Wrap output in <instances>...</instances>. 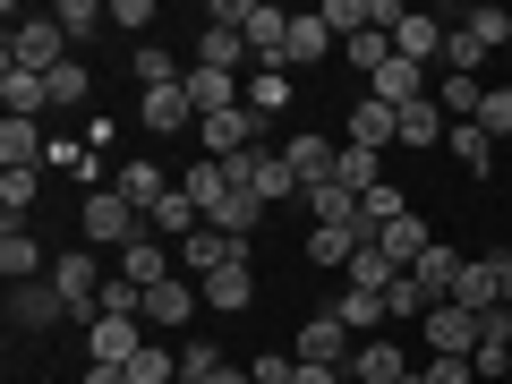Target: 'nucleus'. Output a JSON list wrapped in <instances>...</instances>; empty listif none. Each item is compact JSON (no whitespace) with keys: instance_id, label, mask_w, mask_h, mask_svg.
Segmentation results:
<instances>
[{"instance_id":"nucleus-1","label":"nucleus","mask_w":512,"mask_h":384,"mask_svg":"<svg viewBox=\"0 0 512 384\" xmlns=\"http://www.w3.org/2000/svg\"><path fill=\"white\" fill-rule=\"evenodd\" d=\"M9 69H26V77H52V69H69V35H60V18L52 9H9Z\"/></svg>"},{"instance_id":"nucleus-2","label":"nucleus","mask_w":512,"mask_h":384,"mask_svg":"<svg viewBox=\"0 0 512 384\" xmlns=\"http://www.w3.org/2000/svg\"><path fill=\"white\" fill-rule=\"evenodd\" d=\"M146 350V316H94L86 325V367H128Z\"/></svg>"},{"instance_id":"nucleus-3","label":"nucleus","mask_w":512,"mask_h":384,"mask_svg":"<svg viewBox=\"0 0 512 384\" xmlns=\"http://www.w3.org/2000/svg\"><path fill=\"white\" fill-rule=\"evenodd\" d=\"M103 282H111V274H94V256H86V248L52 256V291L69 299V316H86V325L103 316V308H94V299H103Z\"/></svg>"},{"instance_id":"nucleus-4","label":"nucleus","mask_w":512,"mask_h":384,"mask_svg":"<svg viewBox=\"0 0 512 384\" xmlns=\"http://www.w3.org/2000/svg\"><path fill=\"white\" fill-rule=\"evenodd\" d=\"M350 350H359V333L342 325V316H308V325H299V342H291V359H308V367H350Z\"/></svg>"},{"instance_id":"nucleus-5","label":"nucleus","mask_w":512,"mask_h":384,"mask_svg":"<svg viewBox=\"0 0 512 384\" xmlns=\"http://www.w3.org/2000/svg\"><path fill=\"white\" fill-rule=\"evenodd\" d=\"M256 111L248 103H231V111H214V120H197V137H205V163H231V154H248L256 146Z\"/></svg>"},{"instance_id":"nucleus-6","label":"nucleus","mask_w":512,"mask_h":384,"mask_svg":"<svg viewBox=\"0 0 512 384\" xmlns=\"http://www.w3.org/2000/svg\"><path fill=\"white\" fill-rule=\"evenodd\" d=\"M350 146H367V154H384V146H402V111L393 103H376V94H350Z\"/></svg>"},{"instance_id":"nucleus-7","label":"nucleus","mask_w":512,"mask_h":384,"mask_svg":"<svg viewBox=\"0 0 512 384\" xmlns=\"http://www.w3.org/2000/svg\"><path fill=\"white\" fill-rule=\"evenodd\" d=\"M60 316H69V299L52 291V274L43 282H9V325L18 333H43V325H60Z\"/></svg>"},{"instance_id":"nucleus-8","label":"nucleus","mask_w":512,"mask_h":384,"mask_svg":"<svg viewBox=\"0 0 512 384\" xmlns=\"http://www.w3.org/2000/svg\"><path fill=\"white\" fill-rule=\"evenodd\" d=\"M478 325H487V316H470V308L444 299V308H427V350H436V359H470V350H478Z\"/></svg>"},{"instance_id":"nucleus-9","label":"nucleus","mask_w":512,"mask_h":384,"mask_svg":"<svg viewBox=\"0 0 512 384\" xmlns=\"http://www.w3.org/2000/svg\"><path fill=\"white\" fill-rule=\"evenodd\" d=\"M180 94L197 103V120H214V111H231V103H248V86H231V69H205V60H188V77H180Z\"/></svg>"},{"instance_id":"nucleus-10","label":"nucleus","mask_w":512,"mask_h":384,"mask_svg":"<svg viewBox=\"0 0 512 384\" xmlns=\"http://www.w3.org/2000/svg\"><path fill=\"white\" fill-rule=\"evenodd\" d=\"M367 94H376V103H393V111H410V103H427V69H419V60H402V52H393V60H384L376 77H367Z\"/></svg>"},{"instance_id":"nucleus-11","label":"nucleus","mask_w":512,"mask_h":384,"mask_svg":"<svg viewBox=\"0 0 512 384\" xmlns=\"http://www.w3.org/2000/svg\"><path fill=\"white\" fill-rule=\"evenodd\" d=\"M342 376H359V384H402V376H410V359H402V342H384V333H376V342L350 350Z\"/></svg>"},{"instance_id":"nucleus-12","label":"nucleus","mask_w":512,"mask_h":384,"mask_svg":"<svg viewBox=\"0 0 512 384\" xmlns=\"http://www.w3.org/2000/svg\"><path fill=\"white\" fill-rule=\"evenodd\" d=\"M282 163L299 171V188H325V180H333V163H342V154H333L325 137H316V128H299L291 146H282Z\"/></svg>"},{"instance_id":"nucleus-13","label":"nucleus","mask_w":512,"mask_h":384,"mask_svg":"<svg viewBox=\"0 0 512 384\" xmlns=\"http://www.w3.org/2000/svg\"><path fill=\"white\" fill-rule=\"evenodd\" d=\"M111 188H120V197L137 205V214H154V205H163L180 180H163V163H120V171H111Z\"/></svg>"},{"instance_id":"nucleus-14","label":"nucleus","mask_w":512,"mask_h":384,"mask_svg":"<svg viewBox=\"0 0 512 384\" xmlns=\"http://www.w3.org/2000/svg\"><path fill=\"white\" fill-rule=\"evenodd\" d=\"M453 308H470V316H495V308H504V291H495V256H470V265H461Z\"/></svg>"},{"instance_id":"nucleus-15","label":"nucleus","mask_w":512,"mask_h":384,"mask_svg":"<svg viewBox=\"0 0 512 384\" xmlns=\"http://www.w3.org/2000/svg\"><path fill=\"white\" fill-rule=\"evenodd\" d=\"M137 120H146L154 137H180V128L197 120V103H188L180 86H146V103H137Z\"/></svg>"},{"instance_id":"nucleus-16","label":"nucleus","mask_w":512,"mask_h":384,"mask_svg":"<svg viewBox=\"0 0 512 384\" xmlns=\"http://www.w3.org/2000/svg\"><path fill=\"white\" fill-rule=\"evenodd\" d=\"M333 43H342V35H333V26L308 9V18H291V43H282V69H316V60H325Z\"/></svg>"},{"instance_id":"nucleus-17","label":"nucleus","mask_w":512,"mask_h":384,"mask_svg":"<svg viewBox=\"0 0 512 384\" xmlns=\"http://www.w3.org/2000/svg\"><path fill=\"white\" fill-rule=\"evenodd\" d=\"M0 274H9V282H43V274H52L26 222H9V231H0Z\"/></svg>"},{"instance_id":"nucleus-18","label":"nucleus","mask_w":512,"mask_h":384,"mask_svg":"<svg viewBox=\"0 0 512 384\" xmlns=\"http://www.w3.org/2000/svg\"><path fill=\"white\" fill-rule=\"evenodd\" d=\"M461 265H470V256H461V248H444V239H436V248H427L419 265H410V274H419V291H427V299L444 308V299H453V282H461Z\"/></svg>"},{"instance_id":"nucleus-19","label":"nucleus","mask_w":512,"mask_h":384,"mask_svg":"<svg viewBox=\"0 0 512 384\" xmlns=\"http://www.w3.org/2000/svg\"><path fill=\"white\" fill-rule=\"evenodd\" d=\"M444 35H453V26H436L427 9H410V18H402V35H393V52L427 69V60H444Z\"/></svg>"},{"instance_id":"nucleus-20","label":"nucleus","mask_w":512,"mask_h":384,"mask_svg":"<svg viewBox=\"0 0 512 384\" xmlns=\"http://www.w3.org/2000/svg\"><path fill=\"white\" fill-rule=\"evenodd\" d=\"M342 274H350V291H376V299H384L393 282H402V265H393V256H384L376 239H359V256H350Z\"/></svg>"},{"instance_id":"nucleus-21","label":"nucleus","mask_w":512,"mask_h":384,"mask_svg":"<svg viewBox=\"0 0 512 384\" xmlns=\"http://www.w3.org/2000/svg\"><path fill=\"white\" fill-rule=\"evenodd\" d=\"M376 248H384V256H393V265H402V274H410V265H419L427 248H436V231H427L419 214H402V222H393V231H376Z\"/></svg>"},{"instance_id":"nucleus-22","label":"nucleus","mask_w":512,"mask_h":384,"mask_svg":"<svg viewBox=\"0 0 512 384\" xmlns=\"http://www.w3.org/2000/svg\"><path fill=\"white\" fill-rule=\"evenodd\" d=\"M359 222H316L308 231V265H350V256H359Z\"/></svg>"},{"instance_id":"nucleus-23","label":"nucleus","mask_w":512,"mask_h":384,"mask_svg":"<svg viewBox=\"0 0 512 384\" xmlns=\"http://www.w3.org/2000/svg\"><path fill=\"white\" fill-rule=\"evenodd\" d=\"M444 128H453V120H444V103H436V94H427V103H410V111H402V154L444 146Z\"/></svg>"},{"instance_id":"nucleus-24","label":"nucleus","mask_w":512,"mask_h":384,"mask_svg":"<svg viewBox=\"0 0 512 384\" xmlns=\"http://www.w3.org/2000/svg\"><path fill=\"white\" fill-rule=\"evenodd\" d=\"M180 197L197 205V214H222V197H231V171H222V163H188V171H180Z\"/></svg>"},{"instance_id":"nucleus-25","label":"nucleus","mask_w":512,"mask_h":384,"mask_svg":"<svg viewBox=\"0 0 512 384\" xmlns=\"http://www.w3.org/2000/svg\"><path fill=\"white\" fill-rule=\"evenodd\" d=\"M0 103H9V120H35V111H52V86L26 69H0Z\"/></svg>"},{"instance_id":"nucleus-26","label":"nucleus","mask_w":512,"mask_h":384,"mask_svg":"<svg viewBox=\"0 0 512 384\" xmlns=\"http://www.w3.org/2000/svg\"><path fill=\"white\" fill-rule=\"evenodd\" d=\"M487 52H495V43H487V35H478V26H470V18H461V26H453V35H444V77H478V60H487Z\"/></svg>"},{"instance_id":"nucleus-27","label":"nucleus","mask_w":512,"mask_h":384,"mask_svg":"<svg viewBox=\"0 0 512 384\" xmlns=\"http://www.w3.org/2000/svg\"><path fill=\"white\" fill-rule=\"evenodd\" d=\"M52 18H60V35H69V52H77V43H94L111 26V9H103V0H60Z\"/></svg>"},{"instance_id":"nucleus-28","label":"nucleus","mask_w":512,"mask_h":384,"mask_svg":"<svg viewBox=\"0 0 512 384\" xmlns=\"http://www.w3.org/2000/svg\"><path fill=\"white\" fill-rule=\"evenodd\" d=\"M256 222H265V197H248V188H231V197H222V214H205V231H231V239H248Z\"/></svg>"},{"instance_id":"nucleus-29","label":"nucleus","mask_w":512,"mask_h":384,"mask_svg":"<svg viewBox=\"0 0 512 384\" xmlns=\"http://www.w3.org/2000/svg\"><path fill=\"white\" fill-rule=\"evenodd\" d=\"M188 316H197V291L188 282H154L146 291V325H188Z\"/></svg>"},{"instance_id":"nucleus-30","label":"nucleus","mask_w":512,"mask_h":384,"mask_svg":"<svg viewBox=\"0 0 512 384\" xmlns=\"http://www.w3.org/2000/svg\"><path fill=\"white\" fill-rule=\"evenodd\" d=\"M205 299H214L222 316H239V308H248V299H256V265H222V274L205 282Z\"/></svg>"},{"instance_id":"nucleus-31","label":"nucleus","mask_w":512,"mask_h":384,"mask_svg":"<svg viewBox=\"0 0 512 384\" xmlns=\"http://www.w3.org/2000/svg\"><path fill=\"white\" fill-rule=\"evenodd\" d=\"M333 180H342L350 197H367V188H384V154H367V146H342V163H333Z\"/></svg>"},{"instance_id":"nucleus-32","label":"nucleus","mask_w":512,"mask_h":384,"mask_svg":"<svg viewBox=\"0 0 512 384\" xmlns=\"http://www.w3.org/2000/svg\"><path fill=\"white\" fill-rule=\"evenodd\" d=\"M444 146H453V163H470V171L495 163V137H487L478 120H453V128H444Z\"/></svg>"},{"instance_id":"nucleus-33","label":"nucleus","mask_w":512,"mask_h":384,"mask_svg":"<svg viewBox=\"0 0 512 384\" xmlns=\"http://www.w3.org/2000/svg\"><path fill=\"white\" fill-rule=\"evenodd\" d=\"M197 60H205V69H239V60H256V52H248V35H231V26H205Z\"/></svg>"},{"instance_id":"nucleus-34","label":"nucleus","mask_w":512,"mask_h":384,"mask_svg":"<svg viewBox=\"0 0 512 384\" xmlns=\"http://www.w3.org/2000/svg\"><path fill=\"white\" fill-rule=\"evenodd\" d=\"M146 231H171V239H197V231H205V214H197V205L180 197V188H171V197H163V205H154V214H146Z\"/></svg>"},{"instance_id":"nucleus-35","label":"nucleus","mask_w":512,"mask_h":384,"mask_svg":"<svg viewBox=\"0 0 512 384\" xmlns=\"http://www.w3.org/2000/svg\"><path fill=\"white\" fill-rule=\"evenodd\" d=\"M333 316H342V325L359 333V342H376V325H384V299H376V291H342V299H333Z\"/></svg>"},{"instance_id":"nucleus-36","label":"nucleus","mask_w":512,"mask_h":384,"mask_svg":"<svg viewBox=\"0 0 512 384\" xmlns=\"http://www.w3.org/2000/svg\"><path fill=\"white\" fill-rule=\"evenodd\" d=\"M128 384H180V359H171L163 342H146L137 359H128Z\"/></svg>"},{"instance_id":"nucleus-37","label":"nucleus","mask_w":512,"mask_h":384,"mask_svg":"<svg viewBox=\"0 0 512 384\" xmlns=\"http://www.w3.org/2000/svg\"><path fill=\"white\" fill-rule=\"evenodd\" d=\"M308 214L316 222H359V197H350L342 180H325V188H308Z\"/></svg>"},{"instance_id":"nucleus-38","label":"nucleus","mask_w":512,"mask_h":384,"mask_svg":"<svg viewBox=\"0 0 512 384\" xmlns=\"http://www.w3.org/2000/svg\"><path fill=\"white\" fill-rule=\"evenodd\" d=\"M120 274H128V282H146V291H154V282H171V265H163V248H154V239H137V248L120 256Z\"/></svg>"},{"instance_id":"nucleus-39","label":"nucleus","mask_w":512,"mask_h":384,"mask_svg":"<svg viewBox=\"0 0 512 384\" xmlns=\"http://www.w3.org/2000/svg\"><path fill=\"white\" fill-rule=\"evenodd\" d=\"M282 103H291V77H282V69H256V86H248V111H256V120H274Z\"/></svg>"},{"instance_id":"nucleus-40","label":"nucleus","mask_w":512,"mask_h":384,"mask_svg":"<svg viewBox=\"0 0 512 384\" xmlns=\"http://www.w3.org/2000/svg\"><path fill=\"white\" fill-rule=\"evenodd\" d=\"M137 77H146V86H180L188 69H180V60L163 52V35H154V43H137Z\"/></svg>"},{"instance_id":"nucleus-41","label":"nucleus","mask_w":512,"mask_h":384,"mask_svg":"<svg viewBox=\"0 0 512 384\" xmlns=\"http://www.w3.org/2000/svg\"><path fill=\"white\" fill-rule=\"evenodd\" d=\"M103 316H146V282H128V274H111L103 282V299H94Z\"/></svg>"},{"instance_id":"nucleus-42","label":"nucleus","mask_w":512,"mask_h":384,"mask_svg":"<svg viewBox=\"0 0 512 384\" xmlns=\"http://www.w3.org/2000/svg\"><path fill=\"white\" fill-rule=\"evenodd\" d=\"M427 308H436V299L419 291V274H402L393 291H384V316H419V325H427Z\"/></svg>"},{"instance_id":"nucleus-43","label":"nucleus","mask_w":512,"mask_h":384,"mask_svg":"<svg viewBox=\"0 0 512 384\" xmlns=\"http://www.w3.org/2000/svg\"><path fill=\"white\" fill-rule=\"evenodd\" d=\"M316 18H325L333 35L350 43V35H367V0H325V9H316Z\"/></svg>"},{"instance_id":"nucleus-44","label":"nucleus","mask_w":512,"mask_h":384,"mask_svg":"<svg viewBox=\"0 0 512 384\" xmlns=\"http://www.w3.org/2000/svg\"><path fill=\"white\" fill-rule=\"evenodd\" d=\"M35 171H0V205H9V222H26V205H35Z\"/></svg>"},{"instance_id":"nucleus-45","label":"nucleus","mask_w":512,"mask_h":384,"mask_svg":"<svg viewBox=\"0 0 512 384\" xmlns=\"http://www.w3.org/2000/svg\"><path fill=\"white\" fill-rule=\"evenodd\" d=\"M478 94H487L478 77H444V94H436V103L453 111V120H478Z\"/></svg>"},{"instance_id":"nucleus-46","label":"nucleus","mask_w":512,"mask_h":384,"mask_svg":"<svg viewBox=\"0 0 512 384\" xmlns=\"http://www.w3.org/2000/svg\"><path fill=\"white\" fill-rule=\"evenodd\" d=\"M478 128H487V137H512V94H504V86L478 94Z\"/></svg>"},{"instance_id":"nucleus-47","label":"nucleus","mask_w":512,"mask_h":384,"mask_svg":"<svg viewBox=\"0 0 512 384\" xmlns=\"http://www.w3.org/2000/svg\"><path fill=\"white\" fill-rule=\"evenodd\" d=\"M214 367H222V350H214V342H188V350H180V384H205Z\"/></svg>"},{"instance_id":"nucleus-48","label":"nucleus","mask_w":512,"mask_h":384,"mask_svg":"<svg viewBox=\"0 0 512 384\" xmlns=\"http://www.w3.org/2000/svg\"><path fill=\"white\" fill-rule=\"evenodd\" d=\"M248 376H256V384H291L299 359H291V350H265V359H248Z\"/></svg>"},{"instance_id":"nucleus-49","label":"nucleus","mask_w":512,"mask_h":384,"mask_svg":"<svg viewBox=\"0 0 512 384\" xmlns=\"http://www.w3.org/2000/svg\"><path fill=\"white\" fill-rule=\"evenodd\" d=\"M43 86H52V103H86V69H77V60H69V69H52V77H43Z\"/></svg>"},{"instance_id":"nucleus-50","label":"nucleus","mask_w":512,"mask_h":384,"mask_svg":"<svg viewBox=\"0 0 512 384\" xmlns=\"http://www.w3.org/2000/svg\"><path fill=\"white\" fill-rule=\"evenodd\" d=\"M419 384H478V367H470V359H427Z\"/></svg>"},{"instance_id":"nucleus-51","label":"nucleus","mask_w":512,"mask_h":384,"mask_svg":"<svg viewBox=\"0 0 512 384\" xmlns=\"http://www.w3.org/2000/svg\"><path fill=\"white\" fill-rule=\"evenodd\" d=\"M291 384H342V367H308V359H299V376Z\"/></svg>"},{"instance_id":"nucleus-52","label":"nucleus","mask_w":512,"mask_h":384,"mask_svg":"<svg viewBox=\"0 0 512 384\" xmlns=\"http://www.w3.org/2000/svg\"><path fill=\"white\" fill-rule=\"evenodd\" d=\"M495 291H504V308H512V256H495Z\"/></svg>"},{"instance_id":"nucleus-53","label":"nucleus","mask_w":512,"mask_h":384,"mask_svg":"<svg viewBox=\"0 0 512 384\" xmlns=\"http://www.w3.org/2000/svg\"><path fill=\"white\" fill-rule=\"evenodd\" d=\"M205 384H256V376H248V367H214V376H205Z\"/></svg>"},{"instance_id":"nucleus-54","label":"nucleus","mask_w":512,"mask_h":384,"mask_svg":"<svg viewBox=\"0 0 512 384\" xmlns=\"http://www.w3.org/2000/svg\"><path fill=\"white\" fill-rule=\"evenodd\" d=\"M86 384H128V367H86Z\"/></svg>"},{"instance_id":"nucleus-55","label":"nucleus","mask_w":512,"mask_h":384,"mask_svg":"<svg viewBox=\"0 0 512 384\" xmlns=\"http://www.w3.org/2000/svg\"><path fill=\"white\" fill-rule=\"evenodd\" d=\"M342 384H359V376H342Z\"/></svg>"}]
</instances>
